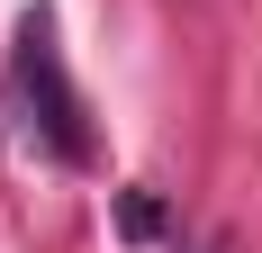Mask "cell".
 Listing matches in <instances>:
<instances>
[{
    "label": "cell",
    "mask_w": 262,
    "mask_h": 253,
    "mask_svg": "<svg viewBox=\"0 0 262 253\" xmlns=\"http://www.w3.org/2000/svg\"><path fill=\"white\" fill-rule=\"evenodd\" d=\"M18 100L36 109L27 126H36L63 163H91V126H81V100H73V81H63V64H54V27L46 18L18 27Z\"/></svg>",
    "instance_id": "1"
},
{
    "label": "cell",
    "mask_w": 262,
    "mask_h": 253,
    "mask_svg": "<svg viewBox=\"0 0 262 253\" xmlns=\"http://www.w3.org/2000/svg\"><path fill=\"white\" fill-rule=\"evenodd\" d=\"M118 226H127L136 244H145V235H163V208L145 199V190H127V199H118Z\"/></svg>",
    "instance_id": "2"
}]
</instances>
